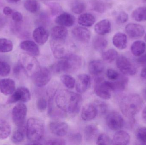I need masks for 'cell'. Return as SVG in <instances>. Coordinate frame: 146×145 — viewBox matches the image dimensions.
Returning <instances> with one entry per match:
<instances>
[{
	"label": "cell",
	"mask_w": 146,
	"mask_h": 145,
	"mask_svg": "<svg viewBox=\"0 0 146 145\" xmlns=\"http://www.w3.org/2000/svg\"><path fill=\"white\" fill-rule=\"evenodd\" d=\"M82 98L78 94L66 89H62L56 93V104L64 112L75 113L79 112Z\"/></svg>",
	"instance_id": "1"
},
{
	"label": "cell",
	"mask_w": 146,
	"mask_h": 145,
	"mask_svg": "<svg viewBox=\"0 0 146 145\" xmlns=\"http://www.w3.org/2000/svg\"><path fill=\"white\" fill-rule=\"evenodd\" d=\"M142 98L137 94H130L123 96L119 101L120 110L127 118L133 119L142 108Z\"/></svg>",
	"instance_id": "2"
},
{
	"label": "cell",
	"mask_w": 146,
	"mask_h": 145,
	"mask_svg": "<svg viewBox=\"0 0 146 145\" xmlns=\"http://www.w3.org/2000/svg\"><path fill=\"white\" fill-rule=\"evenodd\" d=\"M45 127L43 121L36 118L28 119L27 122L26 135L33 144H39L44 134Z\"/></svg>",
	"instance_id": "3"
},
{
	"label": "cell",
	"mask_w": 146,
	"mask_h": 145,
	"mask_svg": "<svg viewBox=\"0 0 146 145\" xmlns=\"http://www.w3.org/2000/svg\"><path fill=\"white\" fill-rule=\"evenodd\" d=\"M82 64V60L81 57L73 54L54 64L52 70L56 73L63 72L72 73L78 70Z\"/></svg>",
	"instance_id": "4"
},
{
	"label": "cell",
	"mask_w": 146,
	"mask_h": 145,
	"mask_svg": "<svg viewBox=\"0 0 146 145\" xmlns=\"http://www.w3.org/2000/svg\"><path fill=\"white\" fill-rule=\"evenodd\" d=\"M50 47L54 56L58 59L66 58L74 54V45L66 39L62 41L51 40Z\"/></svg>",
	"instance_id": "5"
},
{
	"label": "cell",
	"mask_w": 146,
	"mask_h": 145,
	"mask_svg": "<svg viewBox=\"0 0 146 145\" xmlns=\"http://www.w3.org/2000/svg\"><path fill=\"white\" fill-rule=\"evenodd\" d=\"M19 64L21 68L30 77H32L41 68L39 62L35 56L27 53H22L20 54Z\"/></svg>",
	"instance_id": "6"
},
{
	"label": "cell",
	"mask_w": 146,
	"mask_h": 145,
	"mask_svg": "<svg viewBox=\"0 0 146 145\" xmlns=\"http://www.w3.org/2000/svg\"><path fill=\"white\" fill-rule=\"evenodd\" d=\"M111 82L103 81L101 78L97 79L94 92L98 97L106 100L110 99L111 98Z\"/></svg>",
	"instance_id": "7"
},
{
	"label": "cell",
	"mask_w": 146,
	"mask_h": 145,
	"mask_svg": "<svg viewBox=\"0 0 146 145\" xmlns=\"http://www.w3.org/2000/svg\"><path fill=\"white\" fill-rule=\"evenodd\" d=\"M116 66L118 70L125 75L133 76L137 73L135 66L125 56L121 55L117 57Z\"/></svg>",
	"instance_id": "8"
},
{
	"label": "cell",
	"mask_w": 146,
	"mask_h": 145,
	"mask_svg": "<svg viewBox=\"0 0 146 145\" xmlns=\"http://www.w3.org/2000/svg\"><path fill=\"white\" fill-rule=\"evenodd\" d=\"M31 99V94L28 89L25 87H20L10 95L7 104H15L19 102L26 103L30 101Z\"/></svg>",
	"instance_id": "9"
},
{
	"label": "cell",
	"mask_w": 146,
	"mask_h": 145,
	"mask_svg": "<svg viewBox=\"0 0 146 145\" xmlns=\"http://www.w3.org/2000/svg\"><path fill=\"white\" fill-rule=\"evenodd\" d=\"M27 113V108L23 103L16 104L12 110V117L13 122L17 127H23Z\"/></svg>",
	"instance_id": "10"
},
{
	"label": "cell",
	"mask_w": 146,
	"mask_h": 145,
	"mask_svg": "<svg viewBox=\"0 0 146 145\" xmlns=\"http://www.w3.org/2000/svg\"><path fill=\"white\" fill-rule=\"evenodd\" d=\"M106 124L110 129L118 131L124 125V121L122 116L116 112H112L108 114L106 117Z\"/></svg>",
	"instance_id": "11"
},
{
	"label": "cell",
	"mask_w": 146,
	"mask_h": 145,
	"mask_svg": "<svg viewBox=\"0 0 146 145\" xmlns=\"http://www.w3.org/2000/svg\"><path fill=\"white\" fill-rule=\"evenodd\" d=\"M34 84L39 87L47 85L51 79V73L46 67H41L32 77Z\"/></svg>",
	"instance_id": "12"
},
{
	"label": "cell",
	"mask_w": 146,
	"mask_h": 145,
	"mask_svg": "<svg viewBox=\"0 0 146 145\" xmlns=\"http://www.w3.org/2000/svg\"><path fill=\"white\" fill-rule=\"evenodd\" d=\"M49 130L53 134L58 137L65 136L68 130V126L66 123L61 121H54L49 125Z\"/></svg>",
	"instance_id": "13"
},
{
	"label": "cell",
	"mask_w": 146,
	"mask_h": 145,
	"mask_svg": "<svg viewBox=\"0 0 146 145\" xmlns=\"http://www.w3.org/2000/svg\"><path fill=\"white\" fill-rule=\"evenodd\" d=\"M125 31L128 35L133 39L140 38L144 35L145 31L144 27L135 23H130L126 26Z\"/></svg>",
	"instance_id": "14"
},
{
	"label": "cell",
	"mask_w": 146,
	"mask_h": 145,
	"mask_svg": "<svg viewBox=\"0 0 146 145\" xmlns=\"http://www.w3.org/2000/svg\"><path fill=\"white\" fill-rule=\"evenodd\" d=\"M73 37L82 43H87L91 38V33L86 28L82 26L75 27L72 31Z\"/></svg>",
	"instance_id": "15"
},
{
	"label": "cell",
	"mask_w": 146,
	"mask_h": 145,
	"mask_svg": "<svg viewBox=\"0 0 146 145\" xmlns=\"http://www.w3.org/2000/svg\"><path fill=\"white\" fill-rule=\"evenodd\" d=\"M91 86V78L86 74H81L77 77L76 82V89L78 93L86 92Z\"/></svg>",
	"instance_id": "16"
},
{
	"label": "cell",
	"mask_w": 146,
	"mask_h": 145,
	"mask_svg": "<svg viewBox=\"0 0 146 145\" xmlns=\"http://www.w3.org/2000/svg\"><path fill=\"white\" fill-rule=\"evenodd\" d=\"M49 33L42 26L36 28L33 33V37L34 41L39 45H43L48 39Z\"/></svg>",
	"instance_id": "17"
},
{
	"label": "cell",
	"mask_w": 146,
	"mask_h": 145,
	"mask_svg": "<svg viewBox=\"0 0 146 145\" xmlns=\"http://www.w3.org/2000/svg\"><path fill=\"white\" fill-rule=\"evenodd\" d=\"M15 90V83L11 78H5L0 80V92L6 96L10 95Z\"/></svg>",
	"instance_id": "18"
},
{
	"label": "cell",
	"mask_w": 146,
	"mask_h": 145,
	"mask_svg": "<svg viewBox=\"0 0 146 145\" xmlns=\"http://www.w3.org/2000/svg\"><path fill=\"white\" fill-rule=\"evenodd\" d=\"M98 113L97 108L94 104H88L82 108L81 116L84 121H90L94 119Z\"/></svg>",
	"instance_id": "19"
},
{
	"label": "cell",
	"mask_w": 146,
	"mask_h": 145,
	"mask_svg": "<svg viewBox=\"0 0 146 145\" xmlns=\"http://www.w3.org/2000/svg\"><path fill=\"white\" fill-rule=\"evenodd\" d=\"M21 48L25 51L26 53L33 55L38 56L40 53L39 47L36 43L31 40H25L21 42L20 44Z\"/></svg>",
	"instance_id": "20"
},
{
	"label": "cell",
	"mask_w": 146,
	"mask_h": 145,
	"mask_svg": "<svg viewBox=\"0 0 146 145\" xmlns=\"http://www.w3.org/2000/svg\"><path fill=\"white\" fill-rule=\"evenodd\" d=\"M68 35L67 29L62 26H56L52 28L51 31L52 40L62 41L66 40Z\"/></svg>",
	"instance_id": "21"
},
{
	"label": "cell",
	"mask_w": 146,
	"mask_h": 145,
	"mask_svg": "<svg viewBox=\"0 0 146 145\" xmlns=\"http://www.w3.org/2000/svg\"><path fill=\"white\" fill-rule=\"evenodd\" d=\"M55 22L59 25L65 27H71L75 24V18L70 14L63 13L56 17Z\"/></svg>",
	"instance_id": "22"
},
{
	"label": "cell",
	"mask_w": 146,
	"mask_h": 145,
	"mask_svg": "<svg viewBox=\"0 0 146 145\" xmlns=\"http://www.w3.org/2000/svg\"><path fill=\"white\" fill-rule=\"evenodd\" d=\"M130 141V136L127 132L118 130L113 136L112 144L113 145H126Z\"/></svg>",
	"instance_id": "23"
},
{
	"label": "cell",
	"mask_w": 146,
	"mask_h": 145,
	"mask_svg": "<svg viewBox=\"0 0 146 145\" xmlns=\"http://www.w3.org/2000/svg\"><path fill=\"white\" fill-rule=\"evenodd\" d=\"M111 29V23L107 19L102 20L99 21L94 26L95 32L100 35H104L110 33Z\"/></svg>",
	"instance_id": "24"
},
{
	"label": "cell",
	"mask_w": 146,
	"mask_h": 145,
	"mask_svg": "<svg viewBox=\"0 0 146 145\" xmlns=\"http://www.w3.org/2000/svg\"><path fill=\"white\" fill-rule=\"evenodd\" d=\"M54 96H50L48 104V113L49 115L52 117H62L66 112L60 109L54 102Z\"/></svg>",
	"instance_id": "25"
},
{
	"label": "cell",
	"mask_w": 146,
	"mask_h": 145,
	"mask_svg": "<svg viewBox=\"0 0 146 145\" xmlns=\"http://www.w3.org/2000/svg\"><path fill=\"white\" fill-rule=\"evenodd\" d=\"M112 43L117 48L121 50L125 49L127 44V35L124 33L118 32L113 36Z\"/></svg>",
	"instance_id": "26"
},
{
	"label": "cell",
	"mask_w": 146,
	"mask_h": 145,
	"mask_svg": "<svg viewBox=\"0 0 146 145\" xmlns=\"http://www.w3.org/2000/svg\"><path fill=\"white\" fill-rule=\"evenodd\" d=\"M89 72L94 75H98L103 73L104 70V65L100 60L91 61L88 65Z\"/></svg>",
	"instance_id": "27"
},
{
	"label": "cell",
	"mask_w": 146,
	"mask_h": 145,
	"mask_svg": "<svg viewBox=\"0 0 146 145\" xmlns=\"http://www.w3.org/2000/svg\"><path fill=\"white\" fill-rule=\"evenodd\" d=\"M98 129L96 126L94 125H88L84 130L85 140L87 142H92L98 137Z\"/></svg>",
	"instance_id": "28"
},
{
	"label": "cell",
	"mask_w": 146,
	"mask_h": 145,
	"mask_svg": "<svg viewBox=\"0 0 146 145\" xmlns=\"http://www.w3.org/2000/svg\"><path fill=\"white\" fill-rule=\"evenodd\" d=\"M146 50V44L142 41H136L131 46L132 54L136 57H140L145 53Z\"/></svg>",
	"instance_id": "29"
},
{
	"label": "cell",
	"mask_w": 146,
	"mask_h": 145,
	"mask_svg": "<svg viewBox=\"0 0 146 145\" xmlns=\"http://www.w3.org/2000/svg\"><path fill=\"white\" fill-rule=\"evenodd\" d=\"M111 82L112 91L121 92L126 89L128 83V79L125 76L120 75L118 79Z\"/></svg>",
	"instance_id": "30"
},
{
	"label": "cell",
	"mask_w": 146,
	"mask_h": 145,
	"mask_svg": "<svg viewBox=\"0 0 146 145\" xmlns=\"http://www.w3.org/2000/svg\"><path fill=\"white\" fill-rule=\"evenodd\" d=\"M90 9L99 13H104L107 10V3L100 0H91L89 1Z\"/></svg>",
	"instance_id": "31"
},
{
	"label": "cell",
	"mask_w": 146,
	"mask_h": 145,
	"mask_svg": "<svg viewBox=\"0 0 146 145\" xmlns=\"http://www.w3.org/2000/svg\"><path fill=\"white\" fill-rule=\"evenodd\" d=\"M95 22V18L90 13H83L81 14L78 19V23L80 25L84 27H90Z\"/></svg>",
	"instance_id": "32"
},
{
	"label": "cell",
	"mask_w": 146,
	"mask_h": 145,
	"mask_svg": "<svg viewBox=\"0 0 146 145\" xmlns=\"http://www.w3.org/2000/svg\"><path fill=\"white\" fill-rule=\"evenodd\" d=\"M11 127L7 121L0 118V140L7 138L11 133Z\"/></svg>",
	"instance_id": "33"
},
{
	"label": "cell",
	"mask_w": 146,
	"mask_h": 145,
	"mask_svg": "<svg viewBox=\"0 0 146 145\" xmlns=\"http://www.w3.org/2000/svg\"><path fill=\"white\" fill-rule=\"evenodd\" d=\"M132 17L138 22L146 21V7H139L135 9L132 12Z\"/></svg>",
	"instance_id": "34"
},
{
	"label": "cell",
	"mask_w": 146,
	"mask_h": 145,
	"mask_svg": "<svg viewBox=\"0 0 146 145\" xmlns=\"http://www.w3.org/2000/svg\"><path fill=\"white\" fill-rule=\"evenodd\" d=\"M25 9L32 13H36L40 9V4L37 0H25L24 3Z\"/></svg>",
	"instance_id": "35"
},
{
	"label": "cell",
	"mask_w": 146,
	"mask_h": 145,
	"mask_svg": "<svg viewBox=\"0 0 146 145\" xmlns=\"http://www.w3.org/2000/svg\"><path fill=\"white\" fill-rule=\"evenodd\" d=\"M108 41L106 39L100 36L94 37L93 41V46L95 50L98 51H102L106 47Z\"/></svg>",
	"instance_id": "36"
},
{
	"label": "cell",
	"mask_w": 146,
	"mask_h": 145,
	"mask_svg": "<svg viewBox=\"0 0 146 145\" xmlns=\"http://www.w3.org/2000/svg\"><path fill=\"white\" fill-rule=\"evenodd\" d=\"M102 58L106 63H111L118 57V52L113 49H110L102 54Z\"/></svg>",
	"instance_id": "37"
},
{
	"label": "cell",
	"mask_w": 146,
	"mask_h": 145,
	"mask_svg": "<svg viewBox=\"0 0 146 145\" xmlns=\"http://www.w3.org/2000/svg\"><path fill=\"white\" fill-rule=\"evenodd\" d=\"M13 44L10 40L5 38H0V53H7L13 49Z\"/></svg>",
	"instance_id": "38"
},
{
	"label": "cell",
	"mask_w": 146,
	"mask_h": 145,
	"mask_svg": "<svg viewBox=\"0 0 146 145\" xmlns=\"http://www.w3.org/2000/svg\"><path fill=\"white\" fill-rule=\"evenodd\" d=\"M22 127H19V129L15 131L12 135L11 140L14 144H19L24 140L25 135Z\"/></svg>",
	"instance_id": "39"
},
{
	"label": "cell",
	"mask_w": 146,
	"mask_h": 145,
	"mask_svg": "<svg viewBox=\"0 0 146 145\" xmlns=\"http://www.w3.org/2000/svg\"><path fill=\"white\" fill-rule=\"evenodd\" d=\"M86 8V5L83 2L80 1H76L72 4V11L74 13L76 14H81L85 11Z\"/></svg>",
	"instance_id": "40"
},
{
	"label": "cell",
	"mask_w": 146,
	"mask_h": 145,
	"mask_svg": "<svg viewBox=\"0 0 146 145\" xmlns=\"http://www.w3.org/2000/svg\"><path fill=\"white\" fill-rule=\"evenodd\" d=\"M61 80L64 85L69 89H73L76 84V80L70 75H63L61 77Z\"/></svg>",
	"instance_id": "41"
},
{
	"label": "cell",
	"mask_w": 146,
	"mask_h": 145,
	"mask_svg": "<svg viewBox=\"0 0 146 145\" xmlns=\"http://www.w3.org/2000/svg\"><path fill=\"white\" fill-rule=\"evenodd\" d=\"M46 4L50 9L51 14L53 15H57L60 13L62 11V7L59 3L54 2H46Z\"/></svg>",
	"instance_id": "42"
},
{
	"label": "cell",
	"mask_w": 146,
	"mask_h": 145,
	"mask_svg": "<svg viewBox=\"0 0 146 145\" xmlns=\"http://www.w3.org/2000/svg\"><path fill=\"white\" fill-rule=\"evenodd\" d=\"M135 136L138 141L142 144L146 145V127L138 129L135 133Z\"/></svg>",
	"instance_id": "43"
},
{
	"label": "cell",
	"mask_w": 146,
	"mask_h": 145,
	"mask_svg": "<svg viewBox=\"0 0 146 145\" xmlns=\"http://www.w3.org/2000/svg\"><path fill=\"white\" fill-rule=\"evenodd\" d=\"M11 68L9 65L5 61L0 60V76L6 77L10 73Z\"/></svg>",
	"instance_id": "44"
},
{
	"label": "cell",
	"mask_w": 146,
	"mask_h": 145,
	"mask_svg": "<svg viewBox=\"0 0 146 145\" xmlns=\"http://www.w3.org/2000/svg\"><path fill=\"white\" fill-rule=\"evenodd\" d=\"M96 144L98 145H110L112 144V140L107 135L101 134L98 136Z\"/></svg>",
	"instance_id": "45"
},
{
	"label": "cell",
	"mask_w": 146,
	"mask_h": 145,
	"mask_svg": "<svg viewBox=\"0 0 146 145\" xmlns=\"http://www.w3.org/2000/svg\"><path fill=\"white\" fill-rule=\"evenodd\" d=\"M128 14L124 11L118 12L116 16V21L118 24H123L126 23L128 20Z\"/></svg>",
	"instance_id": "46"
},
{
	"label": "cell",
	"mask_w": 146,
	"mask_h": 145,
	"mask_svg": "<svg viewBox=\"0 0 146 145\" xmlns=\"http://www.w3.org/2000/svg\"><path fill=\"white\" fill-rule=\"evenodd\" d=\"M106 76L111 81H115L118 79L120 74L117 71L112 69H109L106 71Z\"/></svg>",
	"instance_id": "47"
},
{
	"label": "cell",
	"mask_w": 146,
	"mask_h": 145,
	"mask_svg": "<svg viewBox=\"0 0 146 145\" xmlns=\"http://www.w3.org/2000/svg\"><path fill=\"white\" fill-rule=\"evenodd\" d=\"M94 104L97 108L98 113L99 112L102 115L106 113L108 110V107L105 103L100 101H97Z\"/></svg>",
	"instance_id": "48"
},
{
	"label": "cell",
	"mask_w": 146,
	"mask_h": 145,
	"mask_svg": "<svg viewBox=\"0 0 146 145\" xmlns=\"http://www.w3.org/2000/svg\"><path fill=\"white\" fill-rule=\"evenodd\" d=\"M36 105L39 111L44 112L48 106V103L44 98H40L37 101Z\"/></svg>",
	"instance_id": "49"
},
{
	"label": "cell",
	"mask_w": 146,
	"mask_h": 145,
	"mask_svg": "<svg viewBox=\"0 0 146 145\" xmlns=\"http://www.w3.org/2000/svg\"><path fill=\"white\" fill-rule=\"evenodd\" d=\"M66 144L65 140L61 139L49 140L45 143V144L50 145H63Z\"/></svg>",
	"instance_id": "50"
},
{
	"label": "cell",
	"mask_w": 146,
	"mask_h": 145,
	"mask_svg": "<svg viewBox=\"0 0 146 145\" xmlns=\"http://www.w3.org/2000/svg\"><path fill=\"white\" fill-rule=\"evenodd\" d=\"M12 15V19L16 23H20L23 19V16L19 12H14Z\"/></svg>",
	"instance_id": "51"
},
{
	"label": "cell",
	"mask_w": 146,
	"mask_h": 145,
	"mask_svg": "<svg viewBox=\"0 0 146 145\" xmlns=\"http://www.w3.org/2000/svg\"><path fill=\"white\" fill-rule=\"evenodd\" d=\"M71 141L73 142L76 143H80L81 141L82 137L80 134L79 133H74L71 135L70 138Z\"/></svg>",
	"instance_id": "52"
},
{
	"label": "cell",
	"mask_w": 146,
	"mask_h": 145,
	"mask_svg": "<svg viewBox=\"0 0 146 145\" xmlns=\"http://www.w3.org/2000/svg\"><path fill=\"white\" fill-rule=\"evenodd\" d=\"M137 62L141 64L146 65V53L143 54L142 55L139 57L137 59Z\"/></svg>",
	"instance_id": "53"
},
{
	"label": "cell",
	"mask_w": 146,
	"mask_h": 145,
	"mask_svg": "<svg viewBox=\"0 0 146 145\" xmlns=\"http://www.w3.org/2000/svg\"><path fill=\"white\" fill-rule=\"evenodd\" d=\"M3 13L6 16H9L13 14V10L11 8L9 7L6 6L3 9Z\"/></svg>",
	"instance_id": "54"
},
{
	"label": "cell",
	"mask_w": 146,
	"mask_h": 145,
	"mask_svg": "<svg viewBox=\"0 0 146 145\" xmlns=\"http://www.w3.org/2000/svg\"><path fill=\"white\" fill-rule=\"evenodd\" d=\"M7 23V19L3 15H0V30L2 29L6 25Z\"/></svg>",
	"instance_id": "55"
},
{
	"label": "cell",
	"mask_w": 146,
	"mask_h": 145,
	"mask_svg": "<svg viewBox=\"0 0 146 145\" xmlns=\"http://www.w3.org/2000/svg\"><path fill=\"white\" fill-rule=\"evenodd\" d=\"M141 77L146 79V66L142 69L141 73Z\"/></svg>",
	"instance_id": "56"
},
{
	"label": "cell",
	"mask_w": 146,
	"mask_h": 145,
	"mask_svg": "<svg viewBox=\"0 0 146 145\" xmlns=\"http://www.w3.org/2000/svg\"><path fill=\"white\" fill-rule=\"evenodd\" d=\"M142 117L144 121L146 123V106L142 111Z\"/></svg>",
	"instance_id": "57"
},
{
	"label": "cell",
	"mask_w": 146,
	"mask_h": 145,
	"mask_svg": "<svg viewBox=\"0 0 146 145\" xmlns=\"http://www.w3.org/2000/svg\"><path fill=\"white\" fill-rule=\"evenodd\" d=\"M7 2L10 3H17L19 2L21 0H6Z\"/></svg>",
	"instance_id": "58"
},
{
	"label": "cell",
	"mask_w": 146,
	"mask_h": 145,
	"mask_svg": "<svg viewBox=\"0 0 146 145\" xmlns=\"http://www.w3.org/2000/svg\"><path fill=\"white\" fill-rule=\"evenodd\" d=\"M143 95L144 98L146 100V89H145L143 91Z\"/></svg>",
	"instance_id": "59"
},
{
	"label": "cell",
	"mask_w": 146,
	"mask_h": 145,
	"mask_svg": "<svg viewBox=\"0 0 146 145\" xmlns=\"http://www.w3.org/2000/svg\"><path fill=\"white\" fill-rule=\"evenodd\" d=\"M141 1L144 3H146V0H141Z\"/></svg>",
	"instance_id": "60"
},
{
	"label": "cell",
	"mask_w": 146,
	"mask_h": 145,
	"mask_svg": "<svg viewBox=\"0 0 146 145\" xmlns=\"http://www.w3.org/2000/svg\"><path fill=\"white\" fill-rule=\"evenodd\" d=\"M145 42H146V35H145Z\"/></svg>",
	"instance_id": "61"
}]
</instances>
